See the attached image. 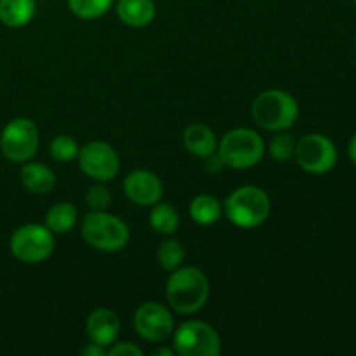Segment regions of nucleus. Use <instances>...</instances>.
Returning a JSON list of instances; mask_svg holds the SVG:
<instances>
[{
  "label": "nucleus",
  "instance_id": "nucleus-9",
  "mask_svg": "<svg viewBox=\"0 0 356 356\" xmlns=\"http://www.w3.org/2000/svg\"><path fill=\"white\" fill-rule=\"evenodd\" d=\"M0 148L10 162H26L37 153L38 129L30 118H14L0 136Z\"/></svg>",
  "mask_w": 356,
  "mask_h": 356
},
{
  "label": "nucleus",
  "instance_id": "nucleus-18",
  "mask_svg": "<svg viewBox=\"0 0 356 356\" xmlns=\"http://www.w3.org/2000/svg\"><path fill=\"white\" fill-rule=\"evenodd\" d=\"M76 218L79 214H76L75 205L70 202H59L54 207L49 209L47 216H45V226L56 235H65L75 228Z\"/></svg>",
  "mask_w": 356,
  "mask_h": 356
},
{
  "label": "nucleus",
  "instance_id": "nucleus-8",
  "mask_svg": "<svg viewBox=\"0 0 356 356\" xmlns=\"http://www.w3.org/2000/svg\"><path fill=\"white\" fill-rule=\"evenodd\" d=\"M296 160L302 170L315 176L330 172L337 163V149L323 134H306L296 145Z\"/></svg>",
  "mask_w": 356,
  "mask_h": 356
},
{
  "label": "nucleus",
  "instance_id": "nucleus-20",
  "mask_svg": "<svg viewBox=\"0 0 356 356\" xmlns=\"http://www.w3.org/2000/svg\"><path fill=\"white\" fill-rule=\"evenodd\" d=\"M149 225L160 235H172L179 226V214L176 209L165 202H156L152 205V212H149Z\"/></svg>",
  "mask_w": 356,
  "mask_h": 356
},
{
  "label": "nucleus",
  "instance_id": "nucleus-32",
  "mask_svg": "<svg viewBox=\"0 0 356 356\" xmlns=\"http://www.w3.org/2000/svg\"><path fill=\"white\" fill-rule=\"evenodd\" d=\"M355 42H356V40H355Z\"/></svg>",
  "mask_w": 356,
  "mask_h": 356
},
{
  "label": "nucleus",
  "instance_id": "nucleus-5",
  "mask_svg": "<svg viewBox=\"0 0 356 356\" xmlns=\"http://www.w3.org/2000/svg\"><path fill=\"white\" fill-rule=\"evenodd\" d=\"M264 141L256 131L247 127L233 129L226 132L219 145V156L225 167L232 169H250L257 165L264 155Z\"/></svg>",
  "mask_w": 356,
  "mask_h": 356
},
{
  "label": "nucleus",
  "instance_id": "nucleus-21",
  "mask_svg": "<svg viewBox=\"0 0 356 356\" xmlns=\"http://www.w3.org/2000/svg\"><path fill=\"white\" fill-rule=\"evenodd\" d=\"M156 257H159V263L163 270L174 271L183 264L184 257H186V250H184L183 243L177 242V240H167L159 247Z\"/></svg>",
  "mask_w": 356,
  "mask_h": 356
},
{
  "label": "nucleus",
  "instance_id": "nucleus-23",
  "mask_svg": "<svg viewBox=\"0 0 356 356\" xmlns=\"http://www.w3.org/2000/svg\"><path fill=\"white\" fill-rule=\"evenodd\" d=\"M113 0H68V6L76 17L94 19L106 13Z\"/></svg>",
  "mask_w": 356,
  "mask_h": 356
},
{
  "label": "nucleus",
  "instance_id": "nucleus-25",
  "mask_svg": "<svg viewBox=\"0 0 356 356\" xmlns=\"http://www.w3.org/2000/svg\"><path fill=\"white\" fill-rule=\"evenodd\" d=\"M86 200L87 205H89L92 211H104V209L110 207L111 193L108 191V188L97 184V186L89 188V191H87L86 195Z\"/></svg>",
  "mask_w": 356,
  "mask_h": 356
},
{
  "label": "nucleus",
  "instance_id": "nucleus-28",
  "mask_svg": "<svg viewBox=\"0 0 356 356\" xmlns=\"http://www.w3.org/2000/svg\"><path fill=\"white\" fill-rule=\"evenodd\" d=\"M82 353L86 356H101V355H104V348L97 346V344H94V343H89V346L83 348Z\"/></svg>",
  "mask_w": 356,
  "mask_h": 356
},
{
  "label": "nucleus",
  "instance_id": "nucleus-4",
  "mask_svg": "<svg viewBox=\"0 0 356 356\" xmlns=\"http://www.w3.org/2000/svg\"><path fill=\"white\" fill-rule=\"evenodd\" d=\"M82 236L90 247L103 252H118L129 242V228L117 216L92 211L83 218Z\"/></svg>",
  "mask_w": 356,
  "mask_h": 356
},
{
  "label": "nucleus",
  "instance_id": "nucleus-24",
  "mask_svg": "<svg viewBox=\"0 0 356 356\" xmlns=\"http://www.w3.org/2000/svg\"><path fill=\"white\" fill-rule=\"evenodd\" d=\"M296 145H298L296 139L291 134L282 131V134H277L271 139L268 152H270L271 159L278 160V162H287L296 155Z\"/></svg>",
  "mask_w": 356,
  "mask_h": 356
},
{
  "label": "nucleus",
  "instance_id": "nucleus-16",
  "mask_svg": "<svg viewBox=\"0 0 356 356\" xmlns=\"http://www.w3.org/2000/svg\"><path fill=\"white\" fill-rule=\"evenodd\" d=\"M21 183L35 195H45L54 188L56 174L44 163L31 162L21 169Z\"/></svg>",
  "mask_w": 356,
  "mask_h": 356
},
{
  "label": "nucleus",
  "instance_id": "nucleus-29",
  "mask_svg": "<svg viewBox=\"0 0 356 356\" xmlns=\"http://www.w3.org/2000/svg\"><path fill=\"white\" fill-rule=\"evenodd\" d=\"M348 153H350L351 162H353L355 165H356V134L353 136V138H351L350 146H348Z\"/></svg>",
  "mask_w": 356,
  "mask_h": 356
},
{
  "label": "nucleus",
  "instance_id": "nucleus-27",
  "mask_svg": "<svg viewBox=\"0 0 356 356\" xmlns=\"http://www.w3.org/2000/svg\"><path fill=\"white\" fill-rule=\"evenodd\" d=\"M204 167L211 174H216V172H219V170H221L222 167H225V163H222V160H221V156H219V153H212V155L205 156V159H204Z\"/></svg>",
  "mask_w": 356,
  "mask_h": 356
},
{
  "label": "nucleus",
  "instance_id": "nucleus-19",
  "mask_svg": "<svg viewBox=\"0 0 356 356\" xmlns=\"http://www.w3.org/2000/svg\"><path fill=\"white\" fill-rule=\"evenodd\" d=\"M190 214L197 225L211 226L221 218V204L212 195H198L191 200Z\"/></svg>",
  "mask_w": 356,
  "mask_h": 356
},
{
  "label": "nucleus",
  "instance_id": "nucleus-7",
  "mask_svg": "<svg viewBox=\"0 0 356 356\" xmlns=\"http://www.w3.org/2000/svg\"><path fill=\"white\" fill-rule=\"evenodd\" d=\"M174 350L183 356H218L222 350L221 337L209 323L191 320L174 334Z\"/></svg>",
  "mask_w": 356,
  "mask_h": 356
},
{
  "label": "nucleus",
  "instance_id": "nucleus-2",
  "mask_svg": "<svg viewBox=\"0 0 356 356\" xmlns=\"http://www.w3.org/2000/svg\"><path fill=\"white\" fill-rule=\"evenodd\" d=\"M252 117L266 131H287L299 117L298 101L282 89H268L252 103Z\"/></svg>",
  "mask_w": 356,
  "mask_h": 356
},
{
  "label": "nucleus",
  "instance_id": "nucleus-14",
  "mask_svg": "<svg viewBox=\"0 0 356 356\" xmlns=\"http://www.w3.org/2000/svg\"><path fill=\"white\" fill-rule=\"evenodd\" d=\"M184 146L191 155L198 156V159H205V156L212 155L218 149V139L212 132L211 127L204 124H193L184 131L183 136Z\"/></svg>",
  "mask_w": 356,
  "mask_h": 356
},
{
  "label": "nucleus",
  "instance_id": "nucleus-12",
  "mask_svg": "<svg viewBox=\"0 0 356 356\" xmlns=\"http://www.w3.org/2000/svg\"><path fill=\"white\" fill-rule=\"evenodd\" d=\"M125 195L141 207H152L163 197V184L159 176L149 170H132L124 179Z\"/></svg>",
  "mask_w": 356,
  "mask_h": 356
},
{
  "label": "nucleus",
  "instance_id": "nucleus-26",
  "mask_svg": "<svg viewBox=\"0 0 356 356\" xmlns=\"http://www.w3.org/2000/svg\"><path fill=\"white\" fill-rule=\"evenodd\" d=\"M108 355H111V356H118V355L120 356H143V350L132 343H120V344H117V346L111 348V350L108 351Z\"/></svg>",
  "mask_w": 356,
  "mask_h": 356
},
{
  "label": "nucleus",
  "instance_id": "nucleus-3",
  "mask_svg": "<svg viewBox=\"0 0 356 356\" xmlns=\"http://www.w3.org/2000/svg\"><path fill=\"white\" fill-rule=\"evenodd\" d=\"M225 211L229 221L238 228H257L270 216V197L257 186H242L229 195Z\"/></svg>",
  "mask_w": 356,
  "mask_h": 356
},
{
  "label": "nucleus",
  "instance_id": "nucleus-1",
  "mask_svg": "<svg viewBox=\"0 0 356 356\" xmlns=\"http://www.w3.org/2000/svg\"><path fill=\"white\" fill-rule=\"evenodd\" d=\"M209 280L200 268H177L167 280V301L181 315L200 312L209 299Z\"/></svg>",
  "mask_w": 356,
  "mask_h": 356
},
{
  "label": "nucleus",
  "instance_id": "nucleus-11",
  "mask_svg": "<svg viewBox=\"0 0 356 356\" xmlns=\"http://www.w3.org/2000/svg\"><path fill=\"white\" fill-rule=\"evenodd\" d=\"M134 329L143 339L162 343L174 332V318L167 308L159 302H145L134 313Z\"/></svg>",
  "mask_w": 356,
  "mask_h": 356
},
{
  "label": "nucleus",
  "instance_id": "nucleus-30",
  "mask_svg": "<svg viewBox=\"0 0 356 356\" xmlns=\"http://www.w3.org/2000/svg\"><path fill=\"white\" fill-rule=\"evenodd\" d=\"M176 353V350H167V348H160V350L155 351V355H167V356H172Z\"/></svg>",
  "mask_w": 356,
  "mask_h": 356
},
{
  "label": "nucleus",
  "instance_id": "nucleus-31",
  "mask_svg": "<svg viewBox=\"0 0 356 356\" xmlns=\"http://www.w3.org/2000/svg\"><path fill=\"white\" fill-rule=\"evenodd\" d=\"M353 2H355V6H356V0H353Z\"/></svg>",
  "mask_w": 356,
  "mask_h": 356
},
{
  "label": "nucleus",
  "instance_id": "nucleus-10",
  "mask_svg": "<svg viewBox=\"0 0 356 356\" xmlns=\"http://www.w3.org/2000/svg\"><path fill=\"white\" fill-rule=\"evenodd\" d=\"M79 165L86 176L92 179L111 181L120 170V159L113 146L103 141L87 143L79 152Z\"/></svg>",
  "mask_w": 356,
  "mask_h": 356
},
{
  "label": "nucleus",
  "instance_id": "nucleus-15",
  "mask_svg": "<svg viewBox=\"0 0 356 356\" xmlns=\"http://www.w3.org/2000/svg\"><path fill=\"white\" fill-rule=\"evenodd\" d=\"M117 14L127 26H148L155 17V3L153 0H120L117 3Z\"/></svg>",
  "mask_w": 356,
  "mask_h": 356
},
{
  "label": "nucleus",
  "instance_id": "nucleus-22",
  "mask_svg": "<svg viewBox=\"0 0 356 356\" xmlns=\"http://www.w3.org/2000/svg\"><path fill=\"white\" fill-rule=\"evenodd\" d=\"M80 146L72 136L66 134H59L52 139L51 146H49V153L54 160L58 162H72L79 156Z\"/></svg>",
  "mask_w": 356,
  "mask_h": 356
},
{
  "label": "nucleus",
  "instance_id": "nucleus-13",
  "mask_svg": "<svg viewBox=\"0 0 356 356\" xmlns=\"http://www.w3.org/2000/svg\"><path fill=\"white\" fill-rule=\"evenodd\" d=\"M86 329L90 343L106 348L110 344L117 343L122 325L118 316L111 309L99 308L90 313L89 318H87Z\"/></svg>",
  "mask_w": 356,
  "mask_h": 356
},
{
  "label": "nucleus",
  "instance_id": "nucleus-6",
  "mask_svg": "<svg viewBox=\"0 0 356 356\" xmlns=\"http://www.w3.org/2000/svg\"><path fill=\"white\" fill-rule=\"evenodd\" d=\"M54 250V233L42 225H24L10 236V252L16 259L37 264L47 259Z\"/></svg>",
  "mask_w": 356,
  "mask_h": 356
},
{
  "label": "nucleus",
  "instance_id": "nucleus-17",
  "mask_svg": "<svg viewBox=\"0 0 356 356\" xmlns=\"http://www.w3.org/2000/svg\"><path fill=\"white\" fill-rule=\"evenodd\" d=\"M33 16L35 0H0V21L6 26H26Z\"/></svg>",
  "mask_w": 356,
  "mask_h": 356
}]
</instances>
